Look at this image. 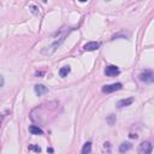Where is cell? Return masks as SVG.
<instances>
[{
  "label": "cell",
  "instance_id": "obj_14",
  "mask_svg": "<svg viewBox=\"0 0 154 154\" xmlns=\"http://www.w3.org/2000/svg\"><path fill=\"white\" fill-rule=\"evenodd\" d=\"M107 120H108V124H109V125H112V124L116 122V116L109 114V117H108V119H107Z\"/></svg>",
  "mask_w": 154,
  "mask_h": 154
},
{
  "label": "cell",
  "instance_id": "obj_1",
  "mask_svg": "<svg viewBox=\"0 0 154 154\" xmlns=\"http://www.w3.org/2000/svg\"><path fill=\"white\" fill-rule=\"evenodd\" d=\"M66 35L67 34H64L63 36H60L58 40H55L52 45H49V46H47V47H45L43 49H42V54H46V55H51V54H53L54 52H55V49L64 42V40H65V37H66Z\"/></svg>",
  "mask_w": 154,
  "mask_h": 154
},
{
  "label": "cell",
  "instance_id": "obj_12",
  "mask_svg": "<svg viewBox=\"0 0 154 154\" xmlns=\"http://www.w3.org/2000/svg\"><path fill=\"white\" fill-rule=\"evenodd\" d=\"M90 150H91V143L90 142H85L84 146H83V148H82L81 154H89Z\"/></svg>",
  "mask_w": 154,
  "mask_h": 154
},
{
  "label": "cell",
  "instance_id": "obj_6",
  "mask_svg": "<svg viewBox=\"0 0 154 154\" xmlns=\"http://www.w3.org/2000/svg\"><path fill=\"white\" fill-rule=\"evenodd\" d=\"M100 47V42H96V41H91V42H88L83 46V49L84 51H88V52H91V51H95Z\"/></svg>",
  "mask_w": 154,
  "mask_h": 154
},
{
  "label": "cell",
  "instance_id": "obj_18",
  "mask_svg": "<svg viewBox=\"0 0 154 154\" xmlns=\"http://www.w3.org/2000/svg\"><path fill=\"white\" fill-rule=\"evenodd\" d=\"M4 85V77H1V87Z\"/></svg>",
  "mask_w": 154,
  "mask_h": 154
},
{
  "label": "cell",
  "instance_id": "obj_2",
  "mask_svg": "<svg viewBox=\"0 0 154 154\" xmlns=\"http://www.w3.org/2000/svg\"><path fill=\"white\" fill-rule=\"evenodd\" d=\"M138 78H140L141 82L152 83V82H154V72L150 71V70H144L138 75Z\"/></svg>",
  "mask_w": 154,
  "mask_h": 154
},
{
  "label": "cell",
  "instance_id": "obj_3",
  "mask_svg": "<svg viewBox=\"0 0 154 154\" xmlns=\"http://www.w3.org/2000/svg\"><path fill=\"white\" fill-rule=\"evenodd\" d=\"M123 87L122 83H112V84H107V85H103L102 87V91L106 93V94H109V93H113V91H117V90H120Z\"/></svg>",
  "mask_w": 154,
  "mask_h": 154
},
{
  "label": "cell",
  "instance_id": "obj_9",
  "mask_svg": "<svg viewBox=\"0 0 154 154\" xmlns=\"http://www.w3.org/2000/svg\"><path fill=\"white\" fill-rule=\"evenodd\" d=\"M48 91V89H47V87H45L43 84H36L35 85V93L37 94V95H42V94H45V93H47Z\"/></svg>",
  "mask_w": 154,
  "mask_h": 154
},
{
  "label": "cell",
  "instance_id": "obj_11",
  "mask_svg": "<svg viewBox=\"0 0 154 154\" xmlns=\"http://www.w3.org/2000/svg\"><path fill=\"white\" fill-rule=\"evenodd\" d=\"M70 71H71L70 66H63V67L59 70V76H60V77H66V76L70 73Z\"/></svg>",
  "mask_w": 154,
  "mask_h": 154
},
{
  "label": "cell",
  "instance_id": "obj_8",
  "mask_svg": "<svg viewBox=\"0 0 154 154\" xmlns=\"http://www.w3.org/2000/svg\"><path fill=\"white\" fill-rule=\"evenodd\" d=\"M29 131H30L32 135H42V134H43V130H42L38 125H30V126H29Z\"/></svg>",
  "mask_w": 154,
  "mask_h": 154
},
{
  "label": "cell",
  "instance_id": "obj_19",
  "mask_svg": "<svg viewBox=\"0 0 154 154\" xmlns=\"http://www.w3.org/2000/svg\"><path fill=\"white\" fill-rule=\"evenodd\" d=\"M47 152H49V153H52V152H53V149H52V148H48V149H47Z\"/></svg>",
  "mask_w": 154,
  "mask_h": 154
},
{
  "label": "cell",
  "instance_id": "obj_4",
  "mask_svg": "<svg viewBox=\"0 0 154 154\" xmlns=\"http://www.w3.org/2000/svg\"><path fill=\"white\" fill-rule=\"evenodd\" d=\"M137 150H138V154H150L152 153V144H150V142H148V141L142 142L138 146Z\"/></svg>",
  "mask_w": 154,
  "mask_h": 154
},
{
  "label": "cell",
  "instance_id": "obj_16",
  "mask_svg": "<svg viewBox=\"0 0 154 154\" xmlns=\"http://www.w3.org/2000/svg\"><path fill=\"white\" fill-rule=\"evenodd\" d=\"M129 137H130V138H135V140H136L138 136H137L136 134H132V132H131V134H129Z\"/></svg>",
  "mask_w": 154,
  "mask_h": 154
},
{
  "label": "cell",
  "instance_id": "obj_10",
  "mask_svg": "<svg viewBox=\"0 0 154 154\" xmlns=\"http://www.w3.org/2000/svg\"><path fill=\"white\" fill-rule=\"evenodd\" d=\"M131 147H132L131 143H129V142H123V143L119 146V152H120V153H125V152L130 150Z\"/></svg>",
  "mask_w": 154,
  "mask_h": 154
},
{
  "label": "cell",
  "instance_id": "obj_17",
  "mask_svg": "<svg viewBox=\"0 0 154 154\" xmlns=\"http://www.w3.org/2000/svg\"><path fill=\"white\" fill-rule=\"evenodd\" d=\"M43 75V72H36V76H42Z\"/></svg>",
  "mask_w": 154,
  "mask_h": 154
},
{
  "label": "cell",
  "instance_id": "obj_5",
  "mask_svg": "<svg viewBox=\"0 0 154 154\" xmlns=\"http://www.w3.org/2000/svg\"><path fill=\"white\" fill-rule=\"evenodd\" d=\"M119 72L120 71H119L118 66H116V65H109L105 69V75L106 76H117V75H119Z\"/></svg>",
  "mask_w": 154,
  "mask_h": 154
},
{
  "label": "cell",
  "instance_id": "obj_13",
  "mask_svg": "<svg viewBox=\"0 0 154 154\" xmlns=\"http://www.w3.org/2000/svg\"><path fill=\"white\" fill-rule=\"evenodd\" d=\"M29 149H30V150H35V152H37V153H40V152H41V148H40L38 146H34V144L29 146Z\"/></svg>",
  "mask_w": 154,
  "mask_h": 154
},
{
  "label": "cell",
  "instance_id": "obj_15",
  "mask_svg": "<svg viewBox=\"0 0 154 154\" xmlns=\"http://www.w3.org/2000/svg\"><path fill=\"white\" fill-rule=\"evenodd\" d=\"M30 8L32 11V13H38V7L35 6V5H30Z\"/></svg>",
  "mask_w": 154,
  "mask_h": 154
},
{
  "label": "cell",
  "instance_id": "obj_7",
  "mask_svg": "<svg viewBox=\"0 0 154 154\" xmlns=\"http://www.w3.org/2000/svg\"><path fill=\"white\" fill-rule=\"evenodd\" d=\"M134 102V99L132 97H128V99H122L117 102V107L122 108V107H126V106H130L131 103Z\"/></svg>",
  "mask_w": 154,
  "mask_h": 154
}]
</instances>
